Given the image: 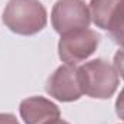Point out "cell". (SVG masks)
Instances as JSON below:
<instances>
[{"label": "cell", "instance_id": "cell-1", "mask_svg": "<svg viewBox=\"0 0 124 124\" xmlns=\"http://www.w3.org/2000/svg\"><path fill=\"white\" fill-rule=\"evenodd\" d=\"M48 15L39 0H9L3 10V23L13 33L36 35L46 26Z\"/></svg>", "mask_w": 124, "mask_h": 124}, {"label": "cell", "instance_id": "cell-2", "mask_svg": "<svg viewBox=\"0 0 124 124\" xmlns=\"http://www.w3.org/2000/svg\"><path fill=\"white\" fill-rule=\"evenodd\" d=\"M78 71L82 93L85 95L98 100H107L116 94L120 77L114 65L98 58L85 62L78 68Z\"/></svg>", "mask_w": 124, "mask_h": 124}, {"label": "cell", "instance_id": "cell-3", "mask_svg": "<svg viewBox=\"0 0 124 124\" xmlns=\"http://www.w3.org/2000/svg\"><path fill=\"white\" fill-rule=\"evenodd\" d=\"M100 45V35L93 29H77L61 35L58 43V55L62 62L77 65L85 61L97 51Z\"/></svg>", "mask_w": 124, "mask_h": 124}, {"label": "cell", "instance_id": "cell-4", "mask_svg": "<svg viewBox=\"0 0 124 124\" xmlns=\"http://www.w3.org/2000/svg\"><path fill=\"white\" fill-rule=\"evenodd\" d=\"M54 29L59 35L77 29H87L91 23L90 7L82 0H58L51 13Z\"/></svg>", "mask_w": 124, "mask_h": 124}, {"label": "cell", "instance_id": "cell-5", "mask_svg": "<svg viewBox=\"0 0 124 124\" xmlns=\"http://www.w3.org/2000/svg\"><path fill=\"white\" fill-rule=\"evenodd\" d=\"M46 93L62 102H72L81 98L82 87L79 79V71L75 65H61L48 78Z\"/></svg>", "mask_w": 124, "mask_h": 124}, {"label": "cell", "instance_id": "cell-6", "mask_svg": "<svg viewBox=\"0 0 124 124\" xmlns=\"http://www.w3.org/2000/svg\"><path fill=\"white\" fill-rule=\"evenodd\" d=\"M19 113L25 124H43L61 116L58 105L45 97H29L23 100L19 105Z\"/></svg>", "mask_w": 124, "mask_h": 124}, {"label": "cell", "instance_id": "cell-7", "mask_svg": "<svg viewBox=\"0 0 124 124\" xmlns=\"http://www.w3.org/2000/svg\"><path fill=\"white\" fill-rule=\"evenodd\" d=\"M118 3L120 0H91L90 1L91 20L98 28L108 31L110 22L113 19V15Z\"/></svg>", "mask_w": 124, "mask_h": 124}, {"label": "cell", "instance_id": "cell-8", "mask_svg": "<svg viewBox=\"0 0 124 124\" xmlns=\"http://www.w3.org/2000/svg\"><path fill=\"white\" fill-rule=\"evenodd\" d=\"M107 32L117 45L124 48V0H120V3L117 4Z\"/></svg>", "mask_w": 124, "mask_h": 124}, {"label": "cell", "instance_id": "cell-9", "mask_svg": "<svg viewBox=\"0 0 124 124\" xmlns=\"http://www.w3.org/2000/svg\"><path fill=\"white\" fill-rule=\"evenodd\" d=\"M114 68H116L118 77H121L124 79V48L117 51L114 55Z\"/></svg>", "mask_w": 124, "mask_h": 124}, {"label": "cell", "instance_id": "cell-10", "mask_svg": "<svg viewBox=\"0 0 124 124\" xmlns=\"http://www.w3.org/2000/svg\"><path fill=\"white\" fill-rule=\"evenodd\" d=\"M116 113L121 120H124V88L120 91L117 100H116Z\"/></svg>", "mask_w": 124, "mask_h": 124}, {"label": "cell", "instance_id": "cell-11", "mask_svg": "<svg viewBox=\"0 0 124 124\" xmlns=\"http://www.w3.org/2000/svg\"><path fill=\"white\" fill-rule=\"evenodd\" d=\"M0 124H20L13 114L9 113H0Z\"/></svg>", "mask_w": 124, "mask_h": 124}, {"label": "cell", "instance_id": "cell-12", "mask_svg": "<svg viewBox=\"0 0 124 124\" xmlns=\"http://www.w3.org/2000/svg\"><path fill=\"white\" fill-rule=\"evenodd\" d=\"M43 124H69L68 121H65V120H62V118H55V120H49V121H46V123Z\"/></svg>", "mask_w": 124, "mask_h": 124}]
</instances>
